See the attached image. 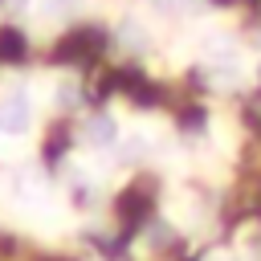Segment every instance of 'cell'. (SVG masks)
Segmentation results:
<instances>
[{
  "label": "cell",
  "mask_w": 261,
  "mask_h": 261,
  "mask_svg": "<svg viewBox=\"0 0 261 261\" xmlns=\"http://www.w3.org/2000/svg\"><path fill=\"white\" fill-rule=\"evenodd\" d=\"M33 122V106L24 94H8L0 98V135H24Z\"/></svg>",
  "instance_id": "cell-1"
},
{
  "label": "cell",
  "mask_w": 261,
  "mask_h": 261,
  "mask_svg": "<svg viewBox=\"0 0 261 261\" xmlns=\"http://www.w3.org/2000/svg\"><path fill=\"white\" fill-rule=\"evenodd\" d=\"M8 4H12V8H29V0H8Z\"/></svg>",
  "instance_id": "cell-3"
},
{
  "label": "cell",
  "mask_w": 261,
  "mask_h": 261,
  "mask_svg": "<svg viewBox=\"0 0 261 261\" xmlns=\"http://www.w3.org/2000/svg\"><path fill=\"white\" fill-rule=\"evenodd\" d=\"M114 143H118V122H114L110 114H98V118L86 122V147L106 151V147H114Z\"/></svg>",
  "instance_id": "cell-2"
}]
</instances>
